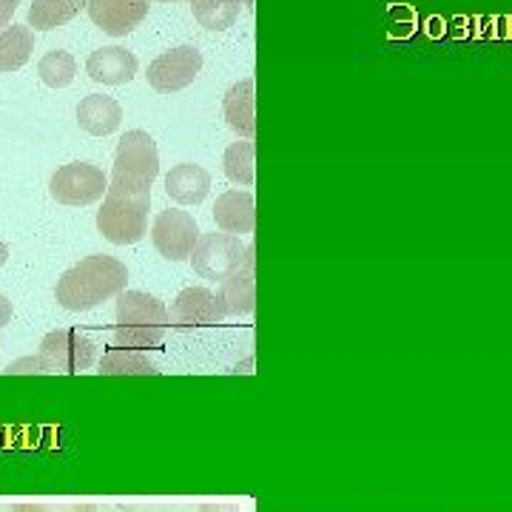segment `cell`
<instances>
[{
	"label": "cell",
	"instance_id": "1",
	"mask_svg": "<svg viewBox=\"0 0 512 512\" xmlns=\"http://www.w3.org/2000/svg\"><path fill=\"white\" fill-rule=\"evenodd\" d=\"M128 268L106 254H94L80 259L74 268L57 279L55 296L60 308L66 311H92L97 305H103L111 296H120L126 291Z\"/></svg>",
	"mask_w": 512,
	"mask_h": 512
},
{
	"label": "cell",
	"instance_id": "2",
	"mask_svg": "<svg viewBox=\"0 0 512 512\" xmlns=\"http://www.w3.org/2000/svg\"><path fill=\"white\" fill-rule=\"evenodd\" d=\"M171 316L160 299L143 291H123L117 296V328L114 345L131 350H157L163 345Z\"/></svg>",
	"mask_w": 512,
	"mask_h": 512
},
{
	"label": "cell",
	"instance_id": "3",
	"mask_svg": "<svg viewBox=\"0 0 512 512\" xmlns=\"http://www.w3.org/2000/svg\"><path fill=\"white\" fill-rule=\"evenodd\" d=\"M148 205L151 194L111 188L103 197V208L97 211V228L111 245H134L148 234Z\"/></svg>",
	"mask_w": 512,
	"mask_h": 512
},
{
	"label": "cell",
	"instance_id": "4",
	"mask_svg": "<svg viewBox=\"0 0 512 512\" xmlns=\"http://www.w3.org/2000/svg\"><path fill=\"white\" fill-rule=\"evenodd\" d=\"M160 174V154L148 131H126L117 154H114V171H111V188H126V191H140L151 194V185Z\"/></svg>",
	"mask_w": 512,
	"mask_h": 512
},
{
	"label": "cell",
	"instance_id": "5",
	"mask_svg": "<svg viewBox=\"0 0 512 512\" xmlns=\"http://www.w3.org/2000/svg\"><path fill=\"white\" fill-rule=\"evenodd\" d=\"M254 251V245H242L234 234H202L191 265L194 271L208 279V282H225L231 274H237L239 268L248 262V256Z\"/></svg>",
	"mask_w": 512,
	"mask_h": 512
},
{
	"label": "cell",
	"instance_id": "6",
	"mask_svg": "<svg viewBox=\"0 0 512 512\" xmlns=\"http://www.w3.org/2000/svg\"><path fill=\"white\" fill-rule=\"evenodd\" d=\"M37 356L46 367V373H83L94 365L97 350L86 333L74 328H60L43 336Z\"/></svg>",
	"mask_w": 512,
	"mask_h": 512
},
{
	"label": "cell",
	"instance_id": "7",
	"mask_svg": "<svg viewBox=\"0 0 512 512\" xmlns=\"http://www.w3.org/2000/svg\"><path fill=\"white\" fill-rule=\"evenodd\" d=\"M109 191V177L92 163H69L57 168L49 180V194L60 205H92Z\"/></svg>",
	"mask_w": 512,
	"mask_h": 512
},
{
	"label": "cell",
	"instance_id": "8",
	"mask_svg": "<svg viewBox=\"0 0 512 512\" xmlns=\"http://www.w3.org/2000/svg\"><path fill=\"white\" fill-rule=\"evenodd\" d=\"M200 228H197V220L188 214V211H180V208H168V211H160L157 220L151 225V239H154V248L160 251V256H165L168 262H183V259H191L197 242H200Z\"/></svg>",
	"mask_w": 512,
	"mask_h": 512
},
{
	"label": "cell",
	"instance_id": "9",
	"mask_svg": "<svg viewBox=\"0 0 512 512\" xmlns=\"http://www.w3.org/2000/svg\"><path fill=\"white\" fill-rule=\"evenodd\" d=\"M202 72V52L197 46L168 49L148 66V86L160 94H174L188 89Z\"/></svg>",
	"mask_w": 512,
	"mask_h": 512
},
{
	"label": "cell",
	"instance_id": "10",
	"mask_svg": "<svg viewBox=\"0 0 512 512\" xmlns=\"http://www.w3.org/2000/svg\"><path fill=\"white\" fill-rule=\"evenodd\" d=\"M171 325L191 328V325H217L228 316V305L222 293L208 291V288H185L177 293L171 305Z\"/></svg>",
	"mask_w": 512,
	"mask_h": 512
},
{
	"label": "cell",
	"instance_id": "11",
	"mask_svg": "<svg viewBox=\"0 0 512 512\" xmlns=\"http://www.w3.org/2000/svg\"><path fill=\"white\" fill-rule=\"evenodd\" d=\"M151 0H86V12L106 35L126 37L148 15Z\"/></svg>",
	"mask_w": 512,
	"mask_h": 512
},
{
	"label": "cell",
	"instance_id": "12",
	"mask_svg": "<svg viewBox=\"0 0 512 512\" xmlns=\"http://www.w3.org/2000/svg\"><path fill=\"white\" fill-rule=\"evenodd\" d=\"M86 72L103 86H123V83H131V77L137 74V57L120 46H103L89 55Z\"/></svg>",
	"mask_w": 512,
	"mask_h": 512
},
{
	"label": "cell",
	"instance_id": "13",
	"mask_svg": "<svg viewBox=\"0 0 512 512\" xmlns=\"http://www.w3.org/2000/svg\"><path fill=\"white\" fill-rule=\"evenodd\" d=\"M214 220L225 234H251L256 225V202L251 191H225L214 202Z\"/></svg>",
	"mask_w": 512,
	"mask_h": 512
},
{
	"label": "cell",
	"instance_id": "14",
	"mask_svg": "<svg viewBox=\"0 0 512 512\" xmlns=\"http://www.w3.org/2000/svg\"><path fill=\"white\" fill-rule=\"evenodd\" d=\"M211 191V174L194 163L174 165L165 177V194L180 205H200Z\"/></svg>",
	"mask_w": 512,
	"mask_h": 512
},
{
	"label": "cell",
	"instance_id": "15",
	"mask_svg": "<svg viewBox=\"0 0 512 512\" xmlns=\"http://www.w3.org/2000/svg\"><path fill=\"white\" fill-rule=\"evenodd\" d=\"M77 123L94 137H106L123 123V106L106 94H89L77 106Z\"/></svg>",
	"mask_w": 512,
	"mask_h": 512
},
{
	"label": "cell",
	"instance_id": "16",
	"mask_svg": "<svg viewBox=\"0 0 512 512\" xmlns=\"http://www.w3.org/2000/svg\"><path fill=\"white\" fill-rule=\"evenodd\" d=\"M222 111L228 126L237 131L239 137L254 140L256 134V117H254V77H245L234 83L225 100H222Z\"/></svg>",
	"mask_w": 512,
	"mask_h": 512
},
{
	"label": "cell",
	"instance_id": "17",
	"mask_svg": "<svg viewBox=\"0 0 512 512\" xmlns=\"http://www.w3.org/2000/svg\"><path fill=\"white\" fill-rule=\"evenodd\" d=\"M254 251L248 256V262L239 268L237 274H231L222 282V299L228 305V313L242 316V313H251L256 308V274H254Z\"/></svg>",
	"mask_w": 512,
	"mask_h": 512
},
{
	"label": "cell",
	"instance_id": "18",
	"mask_svg": "<svg viewBox=\"0 0 512 512\" xmlns=\"http://www.w3.org/2000/svg\"><path fill=\"white\" fill-rule=\"evenodd\" d=\"M35 52V32L29 26L12 23L0 32V74L18 72Z\"/></svg>",
	"mask_w": 512,
	"mask_h": 512
},
{
	"label": "cell",
	"instance_id": "19",
	"mask_svg": "<svg viewBox=\"0 0 512 512\" xmlns=\"http://www.w3.org/2000/svg\"><path fill=\"white\" fill-rule=\"evenodd\" d=\"M100 376H154L157 367L148 359V353L131 348H109L100 359Z\"/></svg>",
	"mask_w": 512,
	"mask_h": 512
},
{
	"label": "cell",
	"instance_id": "20",
	"mask_svg": "<svg viewBox=\"0 0 512 512\" xmlns=\"http://www.w3.org/2000/svg\"><path fill=\"white\" fill-rule=\"evenodd\" d=\"M80 9H86V0H35L29 9V26L37 32H52L77 18Z\"/></svg>",
	"mask_w": 512,
	"mask_h": 512
},
{
	"label": "cell",
	"instance_id": "21",
	"mask_svg": "<svg viewBox=\"0 0 512 512\" xmlns=\"http://www.w3.org/2000/svg\"><path fill=\"white\" fill-rule=\"evenodd\" d=\"M245 6H251V0H194V18L205 29L222 32L234 26Z\"/></svg>",
	"mask_w": 512,
	"mask_h": 512
},
{
	"label": "cell",
	"instance_id": "22",
	"mask_svg": "<svg viewBox=\"0 0 512 512\" xmlns=\"http://www.w3.org/2000/svg\"><path fill=\"white\" fill-rule=\"evenodd\" d=\"M256 143L254 140H239V143H231L225 157H222V168H225V177L231 183L245 185L251 188L256 180Z\"/></svg>",
	"mask_w": 512,
	"mask_h": 512
},
{
	"label": "cell",
	"instance_id": "23",
	"mask_svg": "<svg viewBox=\"0 0 512 512\" xmlns=\"http://www.w3.org/2000/svg\"><path fill=\"white\" fill-rule=\"evenodd\" d=\"M37 74L49 89H66L77 74V60L69 52H49L37 63Z\"/></svg>",
	"mask_w": 512,
	"mask_h": 512
},
{
	"label": "cell",
	"instance_id": "24",
	"mask_svg": "<svg viewBox=\"0 0 512 512\" xmlns=\"http://www.w3.org/2000/svg\"><path fill=\"white\" fill-rule=\"evenodd\" d=\"M12 512H97L94 504H18Z\"/></svg>",
	"mask_w": 512,
	"mask_h": 512
},
{
	"label": "cell",
	"instance_id": "25",
	"mask_svg": "<svg viewBox=\"0 0 512 512\" xmlns=\"http://www.w3.org/2000/svg\"><path fill=\"white\" fill-rule=\"evenodd\" d=\"M3 373H46V367H43V362H40V356H29V359H20V362H15V365H9Z\"/></svg>",
	"mask_w": 512,
	"mask_h": 512
},
{
	"label": "cell",
	"instance_id": "26",
	"mask_svg": "<svg viewBox=\"0 0 512 512\" xmlns=\"http://www.w3.org/2000/svg\"><path fill=\"white\" fill-rule=\"evenodd\" d=\"M20 6V0H0V32L3 29H9V23H12V15H15V9Z\"/></svg>",
	"mask_w": 512,
	"mask_h": 512
},
{
	"label": "cell",
	"instance_id": "27",
	"mask_svg": "<svg viewBox=\"0 0 512 512\" xmlns=\"http://www.w3.org/2000/svg\"><path fill=\"white\" fill-rule=\"evenodd\" d=\"M12 322V302L0 293V328H6Z\"/></svg>",
	"mask_w": 512,
	"mask_h": 512
},
{
	"label": "cell",
	"instance_id": "28",
	"mask_svg": "<svg viewBox=\"0 0 512 512\" xmlns=\"http://www.w3.org/2000/svg\"><path fill=\"white\" fill-rule=\"evenodd\" d=\"M200 512H237L234 507H214V504H205Z\"/></svg>",
	"mask_w": 512,
	"mask_h": 512
},
{
	"label": "cell",
	"instance_id": "29",
	"mask_svg": "<svg viewBox=\"0 0 512 512\" xmlns=\"http://www.w3.org/2000/svg\"><path fill=\"white\" fill-rule=\"evenodd\" d=\"M6 259H9V245H6V242L0 239V265H3Z\"/></svg>",
	"mask_w": 512,
	"mask_h": 512
},
{
	"label": "cell",
	"instance_id": "30",
	"mask_svg": "<svg viewBox=\"0 0 512 512\" xmlns=\"http://www.w3.org/2000/svg\"><path fill=\"white\" fill-rule=\"evenodd\" d=\"M160 3H177V0H160ZM194 3V0H191Z\"/></svg>",
	"mask_w": 512,
	"mask_h": 512
}]
</instances>
